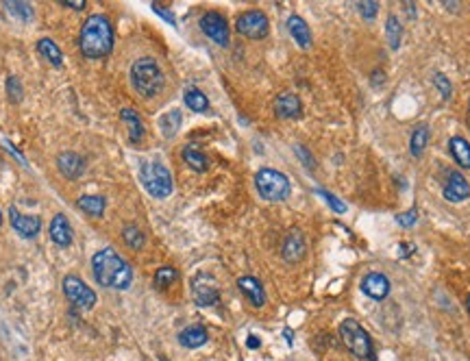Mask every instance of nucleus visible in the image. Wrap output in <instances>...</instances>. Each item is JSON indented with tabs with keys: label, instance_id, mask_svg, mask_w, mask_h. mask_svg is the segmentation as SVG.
Returning a JSON list of instances; mask_svg holds the SVG:
<instances>
[{
	"label": "nucleus",
	"instance_id": "f257e3e1",
	"mask_svg": "<svg viewBox=\"0 0 470 361\" xmlns=\"http://www.w3.org/2000/svg\"><path fill=\"white\" fill-rule=\"evenodd\" d=\"M92 272L96 283L103 288H111V290H129L133 283V270L127 263V259H122L118 255L115 248L107 246L100 248L94 257H92Z\"/></svg>",
	"mask_w": 470,
	"mask_h": 361
},
{
	"label": "nucleus",
	"instance_id": "f03ea898",
	"mask_svg": "<svg viewBox=\"0 0 470 361\" xmlns=\"http://www.w3.org/2000/svg\"><path fill=\"white\" fill-rule=\"evenodd\" d=\"M78 48L88 59H103L113 51V26L107 16L94 14L83 22L78 33Z\"/></svg>",
	"mask_w": 470,
	"mask_h": 361
},
{
	"label": "nucleus",
	"instance_id": "7ed1b4c3",
	"mask_svg": "<svg viewBox=\"0 0 470 361\" xmlns=\"http://www.w3.org/2000/svg\"><path fill=\"white\" fill-rule=\"evenodd\" d=\"M131 85L142 98H152L164 90V72L152 57H142L131 66Z\"/></svg>",
	"mask_w": 470,
	"mask_h": 361
},
{
	"label": "nucleus",
	"instance_id": "20e7f679",
	"mask_svg": "<svg viewBox=\"0 0 470 361\" xmlns=\"http://www.w3.org/2000/svg\"><path fill=\"white\" fill-rule=\"evenodd\" d=\"M140 181L152 198H168L174 189L170 170L157 159H146L140 166Z\"/></svg>",
	"mask_w": 470,
	"mask_h": 361
},
{
	"label": "nucleus",
	"instance_id": "39448f33",
	"mask_svg": "<svg viewBox=\"0 0 470 361\" xmlns=\"http://www.w3.org/2000/svg\"><path fill=\"white\" fill-rule=\"evenodd\" d=\"M340 338L344 346L362 361H375V346L366 329L357 323V320L346 318L340 325Z\"/></svg>",
	"mask_w": 470,
	"mask_h": 361
},
{
	"label": "nucleus",
	"instance_id": "423d86ee",
	"mask_svg": "<svg viewBox=\"0 0 470 361\" xmlns=\"http://www.w3.org/2000/svg\"><path fill=\"white\" fill-rule=\"evenodd\" d=\"M255 187H257L259 196L263 200H268V203H281V200H286L292 192L290 179L274 168H261L255 174Z\"/></svg>",
	"mask_w": 470,
	"mask_h": 361
},
{
	"label": "nucleus",
	"instance_id": "0eeeda50",
	"mask_svg": "<svg viewBox=\"0 0 470 361\" xmlns=\"http://www.w3.org/2000/svg\"><path fill=\"white\" fill-rule=\"evenodd\" d=\"M61 288H63L66 298H68L76 309L88 311V309H92V307L96 305V292H94L88 283H83V278H78L76 274H66Z\"/></svg>",
	"mask_w": 470,
	"mask_h": 361
},
{
	"label": "nucleus",
	"instance_id": "6e6552de",
	"mask_svg": "<svg viewBox=\"0 0 470 361\" xmlns=\"http://www.w3.org/2000/svg\"><path fill=\"white\" fill-rule=\"evenodd\" d=\"M235 28H238L240 35H244L249 39H263L270 31V22L263 11L249 9L238 16V20H235Z\"/></svg>",
	"mask_w": 470,
	"mask_h": 361
},
{
	"label": "nucleus",
	"instance_id": "1a4fd4ad",
	"mask_svg": "<svg viewBox=\"0 0 470 361\" xmlns=\"http://www.w3.org/2000/svg\"><path fill=\"white\" fill-rule=\"evenodd\" d=\"M201 31L212 39L218 46H229L231 42V31H229V22L224 20L222 14L218 11H207L201 18Z\"/></svg>",
	"mask_w": 470,
	"mask_h": 361
},
{
	"label": "nucleus",
	"instance_id": "9d476101",
	"mask_svg": "<svg viewBox=\"0 0 470 361\" xmlns=\"http://www.w3.org/2000/svg\"><path fill=\"white\" fill-rule=\"evenodd\" d=\"M192 292H194V300L199 307H214L220 300V292L214 283V278L207 274H199L192 281Z\"/></svg>",
	"mask_w": 470,
	"mask_h": 361
},
{
	"label": "nucleus",
	"instance_id": "9b49d317",
	"mask_svg": "<svg viewBox=\"0 0 470 361\" xmlns=\"http://www.w3.org/2000/svg\"><path fill=\"white\" fill-rule=\"evenodd\" d=\"M9 220H11L14 231L24 239H33V237L39 235V231H42V218L39 216H24L14 205L9 207Z\"/></svg>",
	"mask_w": 470,
	"mask_h": 361
},
{
	"label": "nucleus",
	"instance_id": "f8f14e48",
	"mask_svg": "<svg viewBox=\"0 0 470 361\" xmlns=\"http://www.w3.org/2000/svg\"><path fill=\"white\" fill-rule=\"evenodd\" d=\"M442 196L449 203H464V200L470 198V183L466 181V177L461 172H449L444 187H442Z\"/></svg>",
	"mask_w": 470,
	"mask_h": 361
},
{
	"label": "nucleus",
	"instance_id": "ddd939ff",
	"mask_svg": "<svg viewBox=\"0 0 470 361\" xmlns=\"http://www.w3.org/2000/svg\"><path fill=\"white\" fill-rule=\"evenodd\" d=\"M57 170L61 172V177H66L70 181H76L78 177H83V172H85V159L78 152L66 150V152H61L57 157Z\"/></svg>",
	"mask_w": 470,
	"mask_h": 361
},
{
	"label": "nucleus",
	"instance_id": "4468645a",
	"mask_svg": "<svg viewBox=\"0 0 470 361\" xmlns=\"http://www.w3.org/2000/svg\"><path fill=\"white\" fill-rule=\"evenodd\" d=\"M362 292L372 300H385L390 294V278L381 272H368L362 278Z\"/></svg>",
	"mask_w": 470,
	"mask_h": 361
},
{
	"label": "nucleus",
	"instance_id": "2eb2a0df",
	"mask_svg": "<svg viewBox=\"0 0 470 361\" xmlns=\"http://www.w3.org/2000/svg\"><path fill=\"white\" fill-rule=\"evenodd\" d=\"M274 113H277L279 117L283 120H294V117H301L303 113V103L296 94L292 92H283L277 96V100H274Z\"/></svg>",
	"mask_w": 470,
	"mask_h": 361
},
{
	"label": "nucleus",
	"instance_id": "dca6fc26",
	"mask_svg": "<svg viewBox=\"0 0 470 361\" xmlns=\"http://www.w3.org/2000/svg\"><path fill=\"white\" fill-rule=\"evenodd\" d=\"M238 288L249 298V303L253 307H263L266 305V290H263L259 278H255V276H240L238 278Z\"/></svg>",
	"mask_w": 470,
	"mask_h": 361
},
{
	"label": "nucleus",
	"instance_id": "f3484780",
	"mask_svg": "<svg viewBox=\"0 0 470 361\" xmlns=\"http://www.w3.org/2000/svg\"><path fill=\"white\" fill-rule=\"evenodd\" d=\"M51 239L59 246V248H68L72 244V229H70V220L63 216V214H57L53 220H51Z\"/></svg>",
	"mask_w": 470,
	"mask_h": 361
},
{
	"label": "nucleus",
	"instance_id": "a211bd4d",
	"mask_svg": "<svg viewBox=\"0 0 470 361\" xmlns=\"http://www.w3.org/2000/svg\"><path fill=\"white\" fill-rule=\"evenodd\" d=\"M303 255H305V237L301 231L294 229L288 233L286 242H283V259L288 263H296L303 259Z\"/></svg>",
	"mask_w": 470,
	"mask_h": 361
},
{
	"label": "nucleus",
	"instance_id": "6ab92c4d",
	"mask_svg": "<svg viewBox=\"0 0 470 361\" xmlns=\"http://www.w3.org/2000/svg\"><path fill=\"white\" fill-rule=\"evenodd\" d=\"M120 117H122V122H125L127 129H129V140H131L133 144H140V142L144 140V133H146L140 113H137L135 109H131V107H125V109L120 111Z\"/></svg>",
	"mask_w": 470,
	"mask_h": 361
},
{
	"label": "nucleus",
	"instance_id": "aec40b11",
	"mask_svg": "<svg viewBox=\"0 0 470 361\" xmlns=\"http://www.w3.org/2000/svg\"><path fill=\"white\" fill-rule=\"evenodd\" d=\"M288 31L294 37V42L301 48H309L311 46V31L307 26V22L301 16H290L288 18Z\"/></svg>",
	"mask_w": 470,
	"mask_h": 361
},
{
	"label": "nucleus",
	"instance_id": "412c9836",
	"mask_svg": "<svg viewBox=\"0 0 470 361\" xmlns=\"http://www.w3.org/2000/svg\"><path fill=\"white\" fill-rule=\"evenodd\" d=\"M209 335H207V329L205 327H187L179 333V344L183 348H201L203 344H207Z\"/></svg>",
	"mask_w": 470,
	"mask_h": 361
},
{
	"label": "nucleus",
	"instance_id": "4be33fe9",
	"mask_svg": "<svg viewBox=\"0 0 470 361\" xmlns=\"http://www.w3.org/2000/svg\"><path fill=\"white\" fill-rule=\"evenodd\" d=\"M449 150H451V157L455 159V164L459 168L470 170V144L464 137H459V135L451 137L449 140Z\"/></svg>",
	"mask_w": 470,
	"mask_h": 361
},
{
	"label": "nucleus",
	"instance_id": "5701e85b",
	"mask_svg": "<svg viewBox=\"0 0 470 361\" xmlns=\"http://www.w3.org/2000/svg\"><path fill=\"white\" fill-rule=\"evenodd\" d=\"M76 207L81 209V211H85L88 216L98 218V216L105 214L107 200H105V196H100V194H85V196H81V198L76 200Z\"/></svg>",
	"mask_w": 470,
	"mask_h": 361
},
{
	"label": "nucleus",
	"instance_id": "b1692460",
	"mask_svg": "<svg viewBox=\"0 0 470 361\" xmlns=\"http://www.w3.org/2000/svg\"><path fill=\"white\" fill-rule=\"evenodd\" d=\"M37 53L42 55L48 63H53V66H61L63 63V55H61V48L53 42L51 37H42L37 42Z\"/></svg>",
	"mask_w": 470,
	"mask_h": 361
},
{
	"label": "nucleus",
	"instance_id": "393cba45",
	"mask_svg": "<svg viewBox=\"0 0 470 361\" xmlns=\"http://www.w3.org/2000/svg\"><path fill=\"white\" fill-rule=\"evenodd\" d=\"M385 37L392 51H399L403 42V24L397 16H387L385 20Z\"/></svg>",
	"mask_w": 470,
	"mask_h": 361
},
{
	"label": "nucleus",
	"instance_id": "a878e982",
	"mask_svg": "<svg viewBox=\"0 0 470 361\" xmlns=\"http://www.w3.org/2000/svg\"><path fill=\"white\" fill-rule=\"evenodd\" d=\"M183 162L194 170V172H205L209 168L207 157L196 148V146H185L183 148Z\"/></svg>",
	"mask_w": 470,
	"mask_h": 361
},
{
	"label": "nucleus",
	"instance_id": "bb28decb",
	"mask_svg": "<svg viewBox=\"0 0 470 361\" xmlns=\"http://www.w3.org/2000/svg\"><path fill=\"white\" fill-rule=\"evenodd\" d=\"M183 100H185V105H187L192 111H196V113H205V111L209 109V98H207L199 88H187L185 94H183Z\"/></svg>",
	"mask_w": 470,
	"mask_h": 361
},
{
	"label": "nucleus",
	"instance_id": "cd10ccee",
	"mask_svg": "<svg viewBox=\"0 0 470 361\" xmlns=\"http://www.w3.org/2000/svg\"><path fill=\"white\" fill-rule=\"evenodd\" d=\"M5 9L9 16H14L20 22H31L35 16V9L28 3H20V0H9V3H5Z\"/></svg>",
	"mask_w": 470,
	"mask_h": 361
},
{
	"label": "nucleus",
	"instance_id": "c85d7f7f",
	"mask_svg": "<svg viewBox=\"0 0 470 361\" xmlns=\"http://www.w3.org/2000/svg\"><path fill=\"white\" fill-rule=\"evenodd\" d=\"M160 127H162V133H164L166 137H174L177 131H179V127H181V111H179V109H172V111L164 113V115L160 117Z\"/></svg>",
	"mask_w": 470,
	"mask_h": 361
},
{
	"label": "nucleus",
	"instance_id": "c756f323",
	"mask_svg": "<svg viewBox=\"0 0 470 361\" xmlns=\"http://www.w3.org/2000/svg\"><path fill=\"white\" fill-rule=\"evenodd\" d=\"M177 278H179V272L170 266H164V268H160L155 272V288L157 290H168L172 283H177Z\"/></svg>",
	"mask_w": 470,
	"mask_h": 361
},
{
	"label": "nucleus",
	"instance_id": "7c9ffc66",
	"mask_svg": "<svg viewBox=\"0 0 470 361\" xmlns=\"http://www.w3.org/2000/svg\"><path fill=\"white\" fill-rule=\"evenodd\" d=\"M122 239L127 242L129 248H135V251H140V248L144 246V242H146V237H144L142 229L135 226V224H127V226L122 229Z\"/></svg>",
	"mask_w": 470,
	"mask_h": 361
},
{
	"label": "nucleus",
	"instance_id": "2f4dec72",
	"mask_svg": "<svg viewBox=\"0 0 470 361\" xmlns=\"http://www.w3.org/2000/svg\"><path fill=\"white\" fill-rule=\"evenodd\" d=\"M427 142H429V129L427 127H418L414 133H412V142H409V150L414 157H420L427 148Z\"/></svg>",
	"mask_w": 470,
	"mask_h": 361
},
{
	"label": "nucleus",
	"instance_id": "473e14b6",
	"mask_svg": "<svg viewBox=\"0 0 470 361\" xmlns=\"http://www.w3.org/2000/svg\"><path fill=\"white\" fill-rule=\"evenodd\" d=\"M434 85L438 88V92L442 94L444 100L451 98V94H453V85H451V81H449V78H446L442 72H436V74H434Z\"/></svg>",
	"mask_w": 470,
	"mask_h": 361
},
{
	"label": "nucleus",
	"instance_id": "72a5a7b5",
	"mask_svg": "<svg viewBox=\"0 0 470 361\" xmlns=\"http://www.w3.org/2000/svg\"><path fill=\"white\" fill-rule=\"evenodd\" d=\"M7 96H9V100H14V103H20L22 100V83H20V78L18 76H9L7 78Z\"/></svg>",
	"mask_w": 470,
	"mask_h": 361
},
{
	"label": "nucleus",
	"instance_id": "f704fd0d",
	"mask_svg": "<svg viewBox=\"0 0 470 361\" xmlns=\"http://www.w3.org/2000/svg\"><path fill=\"white\" fill-rule=\"evenodd\" d=\"M318 194L327 200V205H329L335 214H344V211H346V205L342 203V200H340L338 196H333L331 192H327V189H318Z\"/></svg>",
	"mask_w": 470,
	"mask_h": 361
},
{
	"label": "nucleus",
	"instance_id": "c9c22d12",
	"mask_svg": "<svg viewBox=\"0 0 470 361\" xmlns=\"http://www.w3.org/2000/svg\"><path fill=\"white\" fill-rule=\"evenodd\" d=\"M357 9H360L364 20H375V16L379 14V5L377 3H357Z\"/></svg>",
	"mask_w": 470,
	"mask_h": 361
},
{
	"label": "nucleus",
	"instance_id": "e433bc0d",
	"mask_svg": "<svg viewBox=\"0 0 470 361\" xmlns=\"http://www.w3.org/2000/svg\"><path fill=\"white\" fill-rule=\"evenodd\" d=\"M416 220H418L416 209H409V211H405V214L397 216V222H399L401 226H414V224H416Z\"/></svg>",
	"mask_w": 470,
	"mask_h": 361
},
{
	"label": "nucleus",
	"instance_id": "4c0bfd02",
	"mask_svg": "<svg viewBox=\"0 0 470 361\" xmlns=\"http://www.w3.org/2000/svg\"><path fill=\"white\" fill-rule=\"evenodd\" d=\"M152 11H155V14H160V16H162V18H164L166 22H170L172 26L177 24V20H174L172 11H168L166 7H162V5H152Z\"/></svg>",
	"mask_w": 470,
	"mask_h": 361
},
{
	"label": "nucleus",
	"instance_id": "58836bf2",
	"mask_svg": "<svg viewBox=\"0 0 470 361\" xmlns=\"http://www.w3.org/2000/svg\"><path fill=\"white\" fill-rule=\"evenodd\" d=\"M70 9H76V11H83L85 9V3H81V0H66V3H61Z\"/></svg>",
	"mask_w": 470,
	"mask_h": 361
},
{
	"label": "nucleus",
	"instance_id": "ea45409f",
	"mask_svg": "<svg viewBox=\"0 0 470 361\" xmlns=\"http://www.w3.org/2000/svg\"><path fill=\"white\" fill-rule=\"evenodd\" d=\"M259 344H261L259 338H255V335H249V338H246V346H249V348H259Z\"/></svg>",
	"mask_w": 470,
	"mask_h": 361
},
{
	"label": "nucleus",
	"instance_id": "a19ab883",
	"mask_svg": "<svg viewBox=\"0 0 470 361\" xmlns=\"http://www.w3.org/2000/svg\"><path fill=\"white\" fill-rule=\"evenodd\" d=\"M412 251H414V248H412V244H401V255H403V257H407Z\"/></svg>",
	"mask_w": 470,
	"mask_h": 361
},
{
	"label": "nucleus",
	"instance_id": "79ce46f5",
	"mask_svg": "<svg viewBox=\"0 0 470 361\" xmlns=\"http://www.w3.org/2000/svg\"><path fill=\"white\" fill-rule=\"evenodd\" d=\"M379 81H381V70H375V74H372V83L379 85Z\"/></svg>",
	"mask_w": 470,
	"mask_h": 361
},
{
	"label": "nucleus",
	"instance_id": "37998d69",
	"mask_svg": "<svg viewBox=\"0 0 470 361\" xmlns=\"http://www.w3.org/2000/svg\"><path fill=\"white\" fill-rule=\"evenodd\" d=\"M283 335H286L288 344H292V340H294V335H292V329H286V331H283Z\"/></svg>",
	"mask_w": 470,
	"mask_h": 361
},
{
	"label": "nucleus",
	"instance_id": "c03bdc74",
	"mask_svg": "<svg viewBox=\"0 0 470 361\" xmlns=\"http://www.w3.org/2000/svg\"><path fill=\"white\" fill-rule=\"evenodd\" d=\"M466 309H468V313H470V294H468V298H466Z\"/></svg>",
	"mask_w": 470,
	"mask_h": 361
},
{
	"label": "nucleus",
	"instance_id": "a18cd8bd",
	"mask_svg": "<svg viewBox=\"0 0 470 361\" xmlns=\"http://www.w3.org/2000/svg\"><path fill=\"white\" fill-rule=\"evenodd\" d=\"M468 129H470V107H468Z\"/></svg>",
	"mask_w": 470,
	"mask_h": 361
},
{
	"label": "nucleus",
	"instance_id": "49530a36",
	"mask_svg": "<svg viewBox=\"0 0 470 361\" xmlns=\"http://www.w3.org/2000/svg\"><path fill=\"white\" fill-rule=\"evenodd\" d=\"M0 226H3V211H0Z\"/></svg>",
	"mask_w": 470,
	"mask_h": 361
}]
</instances>
